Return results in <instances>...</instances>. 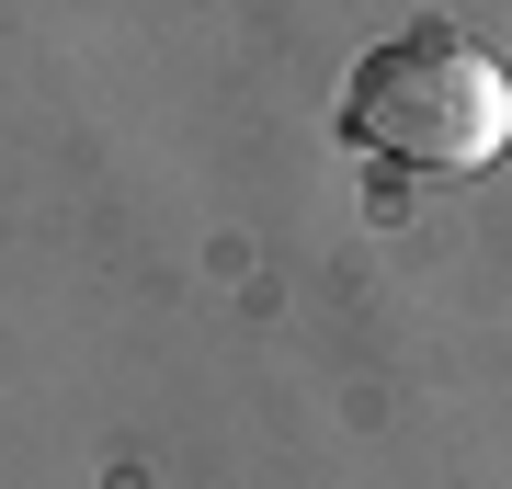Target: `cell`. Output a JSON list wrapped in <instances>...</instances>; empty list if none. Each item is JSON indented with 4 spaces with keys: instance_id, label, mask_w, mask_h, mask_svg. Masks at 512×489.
Listing matches in <instances>:
<instances>
[{
    "instance_id": "obj_1",
    "label": "cell",
    "mask_w": 512,
    "mask_h": 489,
    "mask_svg": "<svg viewBox=\"0 0 512 489\" xmlns=\"http://www.w3.org/2000/svg\"><path fill=\"white\" fill-rule=\"evenodd\" d=\"M342 137L387 171H490L512 148V80L456 23H410L342 80Z\"/></svg>"
}]
</instances>
